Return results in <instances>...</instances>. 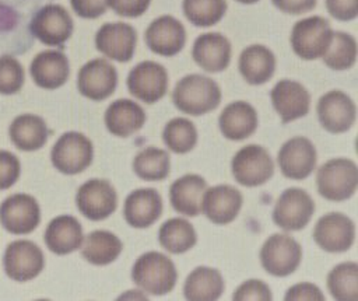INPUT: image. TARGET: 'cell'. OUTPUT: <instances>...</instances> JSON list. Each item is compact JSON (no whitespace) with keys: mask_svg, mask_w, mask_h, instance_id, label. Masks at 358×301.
<instances>
[{"mask_svg":"<svg viewBox=\"0 0 358 301\" xmlns=\"http://www.w3.org/2000/svg\"><path fill=\"white\" fill-rule=\"evenodd\" d=\"M242 193L231 185H217L206 189L201 210L214 224H228L235 220L242 207Z\"/></svg>","mask_w":358,"mask_h":301,"instance_id":"44dd1931","label":"cell"},{"mask_svg":"<svg viewBox=\"0 0 358 301\" xmlns=\"http://www.w3.org/2000/svg\"><path fill=\"white\" fill-rule=\"evenodd\" d=\"M94 158L91 140L80 132L63 133L50 151L53 167L66 175H76L87 169Z\"/></svg>","mask_w":358,"mask_h":301,"instance_id":"277c9868","label":"cell"},{"mask_svg":"<svg viewBox=\"0 0 358 301\" xmlns=\"http://www.w3.org/2000/svg\"><path fill=\"white\" fill-rule=\"evenodd\" d=\"M162 140L176 154L189 153L197 143L196 126L186 118H173L165 125Z\"/></svg>","mask_w":358,"mask_h":301,"instance_id":"8d00e7d4","label":"cell"},{"mask_svg":"<svg viewBox=\"0 0 358 301\" xmlns=\"http://www.w3.org/2000/svg\"><path fill=\"white\" fill-rule=\"evenodd\" d=\"M192 56L203 70L218 73L225 70L231 62V43L220 32H206L196 38Z\"/></svg>","mask_w":358,"mask_h":301,"instance_id":"cb8c5ba5","label":"cell"},{"mask_svg":"<svg viewBox=\"0 0 358 301\" xmlns=\"http://www.w3.org/2000/svg\"><path fill=\"white\" fill-rule=\"evenodd\" d=\"M257 112L246 101H235L228 104L218 118L220 130L224 137L235 141L252 136L257 127Z\"/></svg>","mask_w":358,"mask_h":301,"instance_id":"484cf974","label":"cell"},{"mask_svg":"<svg viewBox=\"0 0 358 301\" xmlns=\"http://www.w3.org/2000/svg\"><path fill=\"white\" fill-rule=\"evenodd\" d=\"M6 274L15 281L35 279L45 267L42 249L29 239H17L7 245L3 255Z\"/></svg>","mask_w":358,"mask_h":301,"instance_id":"30bf717a","label":"cell"},{"mask_svg":"<svg viewBox=\"0 0 358 301\" xmlns=\"http://www.w3.org/2000/svg\"><path fill=\"white\" fill-rule=\"evenodd\" d=\"M207 189V182L196 174H186L176 179L169 188V200L172 207L189 217L201 213L203 195Z\"/></svg>","mask_w":358,"mask_h":301,"instance_id":"83f0119b","label":"cell"},{"mask_svg":"<svg viewBox=\"0 0 358 301\" xmlns=\"http://www.w3.org/2000/svg\"><path fill=\"white\" fill-rule=\"evenodd\" d=\"M131 280L145 293L162 295L173 290L178 272L173 262L164 253L150 251L143 253L133 265Z\"/></svg>","mask_w":358,"mask_h":301,"instance_id":"7a4b0ae2","label":"cell"},{"mask_svg":"<svg viewBox=\"0 0 358 301\" xmlns=\"http://www.w3.org/2000/svg\"><path fill=\"white\" fill-rule=\"evenodd\" d=\"M231 171L238 183L253 188L266 183L273 176L274 162L264 147L249 144L234 155Z\"/></svg>","mask_w":358,"mask_h":301,"instance_id":"52a82bcc","label":"cell"},{"mask_svg":"<svg viewBox=\"0 0 358 301\" xmlns=\"http://www.w3.org/2000/svg\"><path fill=\"white\" fill-rule=\"evenodd\" d=\"M25 74L21 63L11 55L0 56V94H17L24 85Z\"/></svg>","mask_w":358,"mask_h":301,"instance_id":"f35d334b","label":"cell"},{"mask_svg":"<svg viewBox=\"0 0 358 301\" xmlns=\"http://www.w3.org/2000/svg\"><path fill=\"white\" fill-rule=\"evenodd\" d=\"M136 29L126 22H106L95 34L96 49L120 63L131 60L136 50Z\"/></svg>","mask_w":358,"mask_h":301,"instance_id":"ac0fdd59","label":"cell"},{"mask_svg":"<svg viewBox=\"0 0 358 301\" xmlns=\"http://www.w3.org/2000/svg\"><path fill=\"white\" fill-rule=\"evenodd\" d=\"M103 119L106 129L113 136L127 137L144 126L145 112L137 102L120 98L106 108Z\"/></svg>","mask_w":358,"mask_h":301,"instance_id":"4316f807","label":"cell"},{"mask_svg":"<svg viewBox=\"0 0 358 301\" xmlns=\"http://www.w3.org/2000/svg\"><path fill=\"white\" fill-rule=\"evenodd\" d=\"M123 244L113 232L95 230L90 232L81 245L83 258L95 266H105L117 259Z\"/></svg>","mask_w":358,"mask_h":301,"instance_id":"1f68e13d","label":"cell"},{"mask_svg":"<svg viewBox=\"0 0 358 301\" xmlns=\"http://www.w3.org/2000/svg\"><path fill=\"white\" fill-rule=\"evenodd\" d=\"M302 259V248L295 238L287 234L270 235L262 249L260 262L263 269L277 277L294 273Z\"/></svg>","mask_w":358,"mask_h":301,"instance_id":"8992f818","label":"cell"},{"mask_svg":"<svg viewBox=\"0 0 358 301\" xmlns=\"http://www.w3.org/2000/svg\"><path fill=\"white\" fill-rule=\"evenodd\" d=\"M224 287V279L217 269L199 266L186 277L183 294L192 301H213L221 297Z\"/></svg>","mask_w":358,"mask_h":301,"instance_id":"4dcf8cb0","label":"cell"},{"mask_svg":"<svg viewBox=\"0 0 358 301\" xmlns=\"http://www.w3.org/2000/svg\"><path fill=\"white\" fill-rule=\"evenodd\" d=\"M74 13L81 18H98L108 7L106 0H70Z\"/></svg>","mask_w":358,"mask_h":301,"instance_id":"ee69618b","label":"cell"},{"mask_svg":"<svg viewBox=\"0 0 358 301\" xmlns=\"http://www.w3.org/2000/svg\"><path fill=\"white\" fill-rule=\"evenodd\" d=\"M316 111L322 127L336 134L350 130L357 116L354 101L340 90H331L322 95Z\"/></svg>","mask_w":358,"mask_h":301,"instance_id":"e0dca14e","label":"cell"},{"mask_svg":"<svg viewBox=\"0 0 358 301\" xmlns=\"http://www.w3.org/2000/svg\"><path fill=\"white\" fill-rule=\"evenodd\" d=\"M158 241L171 253H185L196 245L197 234L187 220L173 217L159 227Z\"/></svg>","mask_w":358,"mask_h":301,"instance_id":"d6a6232c","label":"cell"},{"mask_svg":"<svg viewBox=\"0 0 358 301\" xmlns=\"http://www.w3.org/2000/svg\"><path fill=\"white\" fill-rule=\"evenodd\" d=\"M172 101L180 112L199 116L220 105L221 90L210 77L187 74L176 83L172 92Z\"/></svg>","mask_w":358,"mask_h":301,"instance_id":"6da1fadb","label":"cell"},{"mask_svg":"<svg viewBox=\"0 0 358 301\" xmlns=\"http://www.w3.org/2000/svg\"><path fill=\"white\" fill-rule=\"evenodd\" d=\"M326 8L336 20L351 21L358 15V0H326Z\"/></svg>","mask_w":358,"mask_h":301,"instance_id":"7bdbcfd3","label":"cell"},{"mask_svg":"<svg viewBox=\"0 0 358 301\" xmlns=\"http://www.w3.org/2000/svg\"><path fill=\"white\" fill-rule=\"evenodd\" d=\"M316 148L313 143L302 136L287 140L277 155V162L284 176L302 181L308 178L316 167Z\"/></svg>","mask_w":358,"mask_h":301,"instance_id":"2e32d148","label":"cell"},{"mask_svg":"<svg viewBox=\"0 0 358 301\" xmlns=\"http://www.w3.org/2000/svg\"><path fill=\"white\" fill-rule=\"evenodd\" d=\"M331 36L330 22L320 15H313L296 21L289 39L295 55L305 60H313L324 55Z\"/></svg>","mask_w":358,"mask_h":301,"instance_id":"5b68a950","label":"cell"},{"mask_svg":"<svg viewBox=\"0 0 358 301\" xmlns=\"http://www.w3.org/2000/svg\"><path fill=\"white\" fill-rule=\"evenodd\" d=\"M275 70L274 53L263 45H250L239 56V71L252 85H260L268 81Z\"/></svg>","mask_w":358,"mask_h":301,"instance_id":"f546056e","label":"cell"},{"mask_svg":"<svg viewBox=\"0 0 358 301\" xmlns=\"http://www.w3.org/2000/svg\"><path fill=\"white\" fill-rule=\"evenodd\" d=\"M236 1L243 3V4H252V3H256V1H259V0H236Z\"/></svg>","mask_w":358,"mask_h":301,"instance_id":"7dc6e473","label":"cell"},{"mask_svg":"<svg viewBox=\"0 0 358 301\" xmlns=\"http://www.w3.org/2000/svg\"><path fill=\"white\" fill-rule=\"evenodd\" d=\"M21 162L18 157L7 150H0V190L11 188L20 178Z\"/></svg>","mask_w":358,"mask_h":301,"instance_id":"ab89813d","label":"cell"},{"mask_svg":"<svg viewBox=\"0 0 358 301\" xmlns=\"http://www.w3.org/2000/svg\"><path fill=\"white\" fill-rule=\"evenodd\" d=\"M162 213V197L154 188H140L130 192L124 200L123 216L129 225L147 228Z\"/></svg>","mask_w":358,"mask_h":301,"instance_id":"7402d4cb","label":"cell"},{"mask_svg":"<svg viewBox=\"0 0 358 301\" xmlns=\"http://www.w3.org/2000/svg\"><path fill=\"white\" fill-rule=\"evenodd\" d=\"M78 211L91 221L108 218L117 207V195L112 183L106 179H90L84 182L76 193Z\"/></svg>","mask_w":358,"mask_h":301,"instance_id":"7c38bea8","label":"cell"},{"mask_svg":"<svg viewBox=\"0 0 358 301\" xmlns=\"http://www.w3.org/2000/svg\"><path fill=\"white\" fill-rule=\"evenodd\" d=\"M313 239L326 252H345L355 239L354 221L343 213H327L317 220Z\"/></svg>","mask_w":358,"mask_h":301,"instance_id":"9a60e30c","label":"cell"},{"mask_svg":"<svg viewBox=\"0 0 358 301\" xmlns=\"http://www.w3.org/2000/svg\"><path fill=\"white\" fill-rule=\"evenodd\" d=\"M287 301L292 300V301H301V300H317V301H323L324 295L320 291V288L312 283H298L292 287H289L285 293L284 297Z\"/></svg>","mask_w":358,"mask_h":301,"instance_id":"f6af8a7d","label":"cell"},{"mask_svg":"<svg viewBox=\"0 0 358 301\" xmlns=\"http://www.w3.org/2000/svg\"><path fill=\"white\" fill-rule=\"evenodd\" d=\"M327 288L333 298L338 301L358 300V265L343 262L334 266L327 274Z\"/></svg>","mask_w":358,"mask_h":301,"instance_id":"e575fe53","label":"cell"},{"mask_svg":"<svg viewBox=\"0 0 358 301\" xmlns=\"http://www.w3.org/2000/svg\"><path fill=\"white\" fill-rule=\"evenodd\" d=\"M315 213V202L301 188L285 189L275 202L273 221L285 231H298L306 227Z\"/></svg>","mask_w":358,"mask_h":301,"instance_id":"9c48e42d","label":"cell"},{"mask_svg":"<svg viewBox=\"0 0 358 301\" xmlns=\"http://www.w3.org/2000/svg\"><path fill=\"white\" fill-rule=\"evenodd\" d=\"M8 136L18 150L36 151L46 144L49 129L41 116L22 113L15 116L10 123Z\"/></svg>","mask_w":358,"mask_h":301,"instance_id":"f1b7e54d","label":"cell"},{"mask_svg":"<svg viewBox=\"0 0 358 301\" xmlns=\"http://www.w3.org/2000/svg\"><path fill=\"white\" fill-rule=\"evenodd\" d=\"M183 13L196 27L217 24L227 11V0H183Z\"/></svg>","mask_w":358,"mask_h":301,"instance_id":"74e56055","label":"cell"},{"mask_svg":"<svg viewBox=\"0 0 358 301\" xmlns=\"http://www.w3.org/2000/svg\"><path fill=\"white\" fill-rule=\"evenodd\" d=\"M126 83L129 92L134 98L145 104H154L166 94L168 73L162 64L144 60L129 71Z\"/></svg>","mask_w":358,"mask_h":301,"instance_id":"4fadbf2b","label":"cell"},{"mask_svg":"<svg viewBox=\"0 0 358 301\" xmlns=\"http://www.w3.org/2000/svg\"><path fill=\"white\" fill-rule=\"evenodd\" d=\"M271 102L282 123L292 122L309 112L310 95L298 81L280 80L271 90Z\"/></svg>","mask_w":358,"mask_h":301,"instance_id":"ffe728a7","label":"cell"},{"mask_svg":"<svg viewBox=\"0 0 358 301\" xmlns=\"http://www.w3.org/2000/svg\"><path fill=\"white\" fill-rule=\"evenodd\" d=\"M316 185L320 196L331 202L350 199L358 186V168L350 158H333L317 169Z\"/></svg>","mask_w":358,"mask_h":301,"instance_id":"3957f363","label":"cell"},{"mask_svg":"<svg viewBox=\"0 0 358 301\" xmlns=\"http://www.w3.org/2000/svg\"><path fill=\"white\" fill-rule=\"evenodd\" d=\"M29 74L38 87L56 90L67 81L70 63L60 50H43L34 56L29 64Z\"/></svg>","mask_w":358,"mask_h":301,"instance_id":"603a6c76","label":"cell"},{"mask_svg":"<svg viewBox=\"0 0 358 301\" xmlns=\"http://www.w3.org/2000/svg\"><path fill=\"white\" fill-rule=\"evenodd\" d=\"M73 18L60 4H46L31 18L29 31L42 43L62 46L73 34Z\"/></svg>","mask_w":358,"mask_h":301,"instance_id":"ba28073f","label":"cell"},{"mask_svg":"<svg viewBox=\"0 0 358 301\" xmlns=\"http://www.w3.org/2000/svg\"><path fill=\"white\" fill-rule=\"evenodd\" d=\"M144 39L151 52L159 56H175L185 46L186 31L175 17L161 15L148 25Z\"/></svg>","mask_w":358,"mask_h":301,"instance_id":"d6986e66","label":"cell"},{"mask_svg":"<svg viewBox=\"0 0 358 301\" xmlns=\"http://www.w3.org/2000/svg\"><path fill=\"white\" fill-rule=\"evenodd\" d=\"M117 85V71L105 59H92L78 71L77 88L91 101H103L110 97Z\"/></svg>","mask_w":358,"mask_h":301,"instance_id":"5bb4252c","label":"cell"},{"mask_svg":"<svg viewBox=\"0 0 358 301\" xmlns=\"http://www.w3.org/2000/svg\"><path fill=\"white\" fill-rule=\"evenodd\" d=\"M234 300L236 301H243V300H262V301H268L273 298L270 287L256 279H250L248 281H243L234 293L232 295Z\"/></svg>","mask_w":358,"mask_h":301,"instance_id":"60d3db41","label":"cell"},{"mask_svg":"<svg viewBox=\"0 0 358 301\" xmlns=\"http://www.w3.org/2000/svg\"><path fill=\"white\" fill-rule=\"evenodd\" d=\"M273 4L282 13L302 14L316 6V0H273Z\"/></svg>","mask_w":358,"mask_h":301,"instance_id":"bcb514c9","label":"cell"},{"mask_svg":"<svg viewBox=\"0 0 358 301\" xmlns=\"http://www.w3.org/2000/svg\"><path fill=\"white\" fill-rule=\"evenodd\" d=\"M169 154L158 147H145L133 160L134 174L144 181H162L169 175Z\"/></svg>","mask_w":358,"mask_h":301,"instance_id":"836d02e7","label":"cell"},{"mask_svg":"<svg viewBox=\"0 0 358 301\" xmlns=\"http://www.w3.org/2000/svg\"><path fill=\"white\" fill-rule=\"evenodd\" d=\"M83 239V227L80 221L70 214L52 218L43 235L48 249L56 255H67L77 251L81 248Z\"/></svg>","mask_w":358,"mask_h":301,"instance_id":"d4e9b609","label":"cell"},{"mask_svg":"<svg viewBox=\"0 0 358 301\" xmlns=\"http://www.w3.org/2000/svg\"><path fill=\"white\" fill-rule=\"evenodd\" d=\"M327 67L333 70H345L354 66L357 59V42L350 34L333 32L327 50L322 56Z\"/></svg>","mask_w":358,"mask_h":301,"instance_id":"d590c367","label":"cell"},{"mask_svg":"<svg viewBox=\"0 0 358 301\" xmlns=\"http://www.w3.org/2000/svg\"><path fill=\"white\" fill-rule=\"evenodd\" d=\"M106 3L117 15L136 18L147 11L151 0H106Z\"/></svg>","mask_w":358,"mask_h":301,"instance_id":"b9f144b4","label":"cell"},{"mask_svg":"<svg viewBox=\"0 0 358 301\" xmlns=\"http://www.w3.org/2000/svg\"><path fill=\"white\" fill-rule=\"evenodd\" d=\"M41 221V207L28 193H14L0 204V224L14 235L32 232Z\"/></svg>","mask_w":358,"mask_h":301,"instance_id":"8fae6325","label":"cell"}]
</instances>
